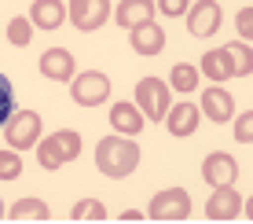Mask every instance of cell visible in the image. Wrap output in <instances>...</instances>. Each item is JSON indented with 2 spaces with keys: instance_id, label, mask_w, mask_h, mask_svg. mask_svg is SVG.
Masks as SVG:
<instances>
[{
  "instance_id": "obj_15",
  "label": "cell",
  "mask_w": 253,
  "mask_h": 224,
  "mask_svg": "<svg viewBox=\"0 0 253 224\" xmlns=\"http://www.w3.org/2000/svg\"><path fill=\"white\" fill-rule=\"evenodd\" d=\"M30 22H33V30H59L66 22V4L63 0H33Z\"/></svg>"
},
{
  "instance_id": "obj_24",
  "label": "cell",
  "mask_w": 253,
  "mask_h": 224,
  "mask_svg": "<svg viewBox=\"0 0 253 224\" xmlns=\"http://www.w3.org/2000/svg\"><path fill=\"white\" fill-rule=\"evenodd\" d=\"M22 177V158L15 147H4L0 151V180H19Z\"/></svg>"
},
{
  "instance_id": "obj_7",
  "label": "cell",
  "mask_w": 253,
  "mask_h": 224,
  "mask_svg": "<svg viewBox=\"0 0 253 224\" xmlns=\"http://www.w3.org/2000/svg\"><path fill=\"white\" fill-rule=\"evenodd\" d=\"M66 19L74 22V30H81V33H95L103 22L110 19V0H70Z\"/></svg>"
},
{
  "instance_id": "obj_13",
  "label": "cell",
  "mask_w": 253,
  "mask_h": 224,
  "mask_svg": "<svg viewBox=\"0 0 253 224\" xmlns=\"http://www.w3.org/2000/svg\"><path fill=\"white\" fill-rule=\"evenodd\" d=\"M132 51H136V55H147V59L162 55V51H165V30L154 26V22L132 26Z\"/></svg>"
},
{
  "instance_id": "obj_22",
  "label": "cell",
  "mask_w": 253,
  "mask_h": 224,
  "mask_svg": "<svg viewBox=\"0 0 253 224\" xmlns=\"http://www.w3.org/2000/svg\"><path fill=\"white\" fill-rule=\"evenodd\" d=\"M7 41H11L15 48H26L33 41V22L26 19V15H15V19L7 22Z\"/></svg>"
},
{
  "instance_id": "obj_4",
  "label": "cell",
  "mask_w": 253,
  "mask_h": 224,
  "mask_svg": "<svg viewBox=\"0 0 253 224\" xmlns=\"http://www.w3.org/2000/svg\"><path fill=\"white\" fill-rule=\"evenodd\" d=\"M136 107L147 122H162L165 110L172 107V89L162 81V77H143L136 85Z\"/></svg>"
},
{
  "instance_id": "obj_8",
  "label": "cell",
  "mask_w": 253,
  "mask_h": 224,
  "mask_svg": "<svg viewBox=\"0 0 253 224\" xmlns=\"http://www.w3.org/2000/svg\"><path fill=\"white\" fill-rule=\"evenodd\" d=\"M220 19H224V11H220L216 0H195V4L187 7V30H191V37H213V33L220 30Z\"/></svg>"
},
{
  "instance_id": "obj_3",
  "label": "cell",
  "mask_w": 253,
  "mask_h": 224,
  "mask_svg": "<svg viewBox=\"0 0 253 224\" xmlns=\"http://www.w3.org/2000/svg\"><path fill=\"white\" fill-rule=\"evenodd\" d=\"M44 136V118L37 114V110H15L11 118H7V125H4V140H7V147H15V151H26V147H37V140Z\"/></svg>"
},
{
  "instance_id": "obj_23",
  "label": "cell",
  "mask_w": 253,
  "mask_h": 224,
  "mask_svg": "<svg viewBox=\"0 0 253 224\" xmlns=\"http://www.w3.org/2000/svg\"><path fill=\"white\" fill-rule=\"evenodd\" d=\"M70 217L74 221H107V206H103L99 199H81Z\"/></svg>"
},
{
  "instance_id": "obj_20",
  "label": "cell",
  "mask_w": 253,
  "mask_h": 224,
  "mask_svg": "<svg viewBox=\"0 0 253 224\" xmlns=\"http://www.w3.org/2000/svg\"><path fill=\"white\" fill-rule=\"evenodd\" d=\"M7 217L11 221H41L44 224V221H51V210L41 199H30V195H26V199H19L11 210H7Z\"/></svg>"
},
{
  "instance_id": "obj_1",
  "label": "cell",
  "mask_w": 253,
  "mask_h": 224,
  "mask_svg": "<svg viewBox=\"0 0 253 224\" xmlns=\"http://www.w3.org/2000/svg\"><path fill=\"white\" fill-rule=\"evenodd\" d=\"M136 166H139V143L136 140L114 133V136H103V140L95 143V169H99L103 177L125 180V177L136 173Z\"/></svg>"
},
{
  "instance_id": "obj_25",
  "label": "cell",
  "mask_w": 253,
  "mask_h": 224,
  "mask_svg": "<svg viewBox=\"0 0 253 224\" xmlns=\"http://www.w3.org/2000/svg\"><path fill=\"white\" fill-rule=\"evenodd\" d=\"M11 114H15V89H11V81L0 74V129L7 125Z\"/></svg>"
},
{
  "instance_id": "obj_28",
  "label": "cell",
  "mask_w": 253,
  "mask_h": 224,
  "mask_svg": "<svg viewBox=\"0 0 253 224\" xmlns=\"http://www.w3.org/2000/svg\"><path fill=\"white\" fill-rule=\"evenodd\" d=\"M235 22H239V37L250 45V37H253V7H242V11L235 15Z\"/></svg>"
},
{
  "instance_id": "obj_10",
  "label": "cell",
  "mask_w": 253,
  "mask_h": 224,
  "mask_svg": "<svg viewBox=\"0 0 253 224\" xmlns=\"http://www.w3.org/2000/svg\"><path fill=\"white\" fill-rule=\"evenodd\" d=\"M162 122L169 125L172 140H187V136H195L198 122H202V110H198L195 103H176V107H169V110H165V118H162Z\"/></svg>"
},
{
  "instance_id": "obj_17",
  "label": "cell",
  "mask_w": 253,
  "mask_h": 224,
  "mask_svg": "<svg viewBox=\"0 0 253 224\" xmlns=\"http://www.w3.org/2000/svg\"><path fill=\"white\" fill-rule=\"evenodd\" d=\"M114 19L121 30H132L139 22H154V0H121Z\"/></svg>"
},
{
  "instance_id": "obj_6",
  "label": "cell",
  "mask_w": 253,
  "mask_h": 224,
  "mask_svg": "<svg viewBox=\"0 0 253 224\" xmlns=\"http://www.w3.org/2000/svg\"><path fill=\"white\" fill-rule=\"evenodd\" d=\"M147 217L151 221H187L191 217V195L184 187H165L147 202Z\"/></svg>"
},
{
  "instance_id": "obj_26",
  "label": "cell",
  "mask_w": 253,
  "mask_h": 224,
  "mask_svg": "<svg viewBox=\"0 0 253 224\" xmlns=\"http://www.w3.org/2000/svg\"><path fill=\"white\" fill-rule=\"evenodd\" d=\"M235 140L239 143H253V110L235 118Z\"/></svg>"
},
{
  "instance_id": "obj_19",
  "label": "cell",
  "mask_w": 253,
  "mask_h": 224,
  "mask_svg": "<svg viewBox=\"0 0 253 224\" xmlns=\"http://www.w3.org/2000/svg\"><path fill=\"white\" fill-rule=\"evenodd\" d=\"M198 74H206L213 85H224L231 77V66H228V55H224L220 48H213V51H206L202 55V63H198Z\"/></svg>"
},
{
  "instance_id": "obj_14",
  "label": "cell",
  "mask_w": 253,
  "mask_h": 224,
  "mask_svg": "<svg viewBox=\"0 0 253 224\" xmlns=\"http://www.w3.org/2000/svg\"><path fill=\"white\" fill-rule=\"evenodd\" d=\"M202 114L209 118V122H231L235 118V99H231V92L228 89H202Z\"/></svg>"
},
{
  "instance_id": "obj_2",
  "label": "cell",
  "mask_w": 253,
  "mask_h": 224,
  "mask_svg": "<svg viewBox=\"0 0 253 224\" xmlns=\"http://www.w3.org/2000/svg\"><path fill=\"white\" fill-rule=\"evenodd\" d=\"M77 158H81V133H74V129H59V133H48L37 140V162L48 173H59Z\"/></svg>"
},
{
  "instance_id": "obj_29",
  "label": "cell",
  "mask_w": 253,
  "mask_h": 224,
  "mask_svg": "<svg viewBox=\"0 0 253 224\" xmlns=\"http://www.w3.org/2000/svg\"><path fill=\"white\" fill-rule=\"evenodd\" d=\"M121 221H143V213H139V210H125V213H121Z\"/></svg>"
},
{
  "instance_id": "obj_21",
  "label": "cell",
  "mask_w": 253,
  "mask_h": 224,
  "mask_svg": "<svg viewBox=\"0 0 253 224\" xmlns=\"http://www.w3.org/2000/svg\"><path fill=\"white\" fill-rule=\"evenodd\" d=\"M198 77H202V74H198V66L176 63V66H172V74H169V85H172L176 92H195V89H198Z\"/></svg>"
},
{
  "instance_id": "obj_11",
  "label": "cell",
  "mask_w": 253,
  "mask_h": 224,
  "mask_svg": "<svg viewBox=\"0 0 253 224\" xmlns=\"http://www.w3.org/2000/svg\"><path fill=\"white\" fill-rule=\"evenodd\" d=\"M235 177H239V162H235L231 154H224V151L206 154V162H202V180L206 184H213V187L235 184Z\"/></svg>"
},
{
  "instance_id": "obj_27",
  "label": "cell",
  "mask_w": 253,
  "mask_h": 224,
  "mask_svg": "<svg viewBox=\"0 0 253 224\" xmlns=\"http://www.w3.org/2000/svg\"><path fill=\"white\" fill-rule=\"evenodd\" d=\"M158 7L162 15H169V19H180V15H187V7H191V0H158Z\"/></svg>"
},
{
  "instance_id": "obj_9",
  "label": "cell",
  "mask_w": 253,
  "mask_h": 224,
  "mask_svg": "<svg viewBox=\"0 0 253 224\" xmlns=\"http://www.w3.org/2000/svg\"><path fill=\"white\" fill-rule=\"evenodd\" d=\"M206 217L209 221H235V217H242V195L235 191V184L213 187V195H209V202H206Z\"/></svg>"
},
{
  "instance_id": "obj_30",
  "label": "cell",
  "mask_w": 253,
  "mask_h": 224,
  "mask_svg": "<svg viewBox=\"0 0 253 224\" xmlns=\"http://www.w3.org/2000/svg\"><path fill=\"white\" fill-rule=\"evenodd\" d=\"M0 217H4V199H0Z\"/></svg>"
},
{
  "instance_id": "obj_12",
  "label": "cell",
  "mask_w": 253,
  "mask_h": 224,
  "mask_svg": "<svg viewBox=\"0 0 253 224\" xmlns=\"http://www.w3.org/2000/svg\"><path fill=\"white\" fill-rule=\"evenodd\" d=\"M41 74H44L48 81H74L77 63H74V55H70L66 48H48L44 55H41Z\"/></svg>"
},
{
  "instance_id": "obj_18",
  "label": "cell",
  "mask_w": 253,
  "mask_h": 224,
  "mask_svg": "<svg viewBox=\"0 0 253 224\" xmlns=\"http://www.w3.org/2000/svg\"><path fill=\"white\" fill-rule=\"evenodd\" d=\"M224 55H228V66H231V77H250L253 74V48L246 45V41H239V45H224L220 48Z\"/></svg>"
},
{
  "instance_id": "obj_16",
  "label": "cell",
  "mask_w": 253,
  "mask_h": 224,
  "mask_svg": "<svg viewBox=\"0 0 253 224\" xmlns=\"http://www.w3.org/2000/svg\"><path fill=\"white\" fill-rule=\"evenodd\" d=\"M110 125H114V133H121V136H139L143 125H147V118L139 114L136 103H114V107H110Z\"/></svg>"
},
{
  "instance_id": "obj_5",
  "label": "cell",
  "mask_w": 253,
  "mask_h": 224,
  "mask_svg": "<svg viewBox=\"0 0 253 224\" xmlns=\"http://www.w3.org/2000/svg\"><path fill=\"white\" fill-rule=\"evenodd\" d=\"M74 89H70V96H74L77 107H99V103L110 99V77L103 70H84V74H74Z\"/></svg>"
}]
</instances>
